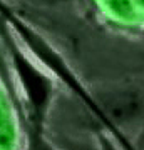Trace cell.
<instances>
[{"label": "cell", "mask_w": 144, "mask_h": 150, "mask_svg": "<svg viewBox=\"0 0 144 150\" xmlns=\"http://www.w3.org/2000/svg\"><path fill=\"white\" fill-rule=\"evenodd\" d=\"M20 72H22V79L25 82V87L30 97H32L35 103H42L44 102V97H45V88H44L42 80L39 79L35 72H34L27 64H22L20 62Z\"/></svg>", "instance_id": "cell-1"}]
</instances>
